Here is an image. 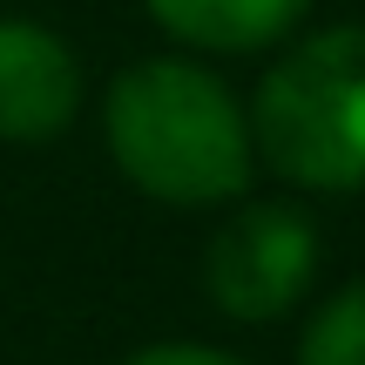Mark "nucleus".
Segmentation results:
<instances>
[{"label": "nucleus", "instance_id": "obj_1", "mask_svg": "<svg viewBox=\"0 0 365 365\" xmlns=\"http://www.w3.org/2000/svg\"><path fill=\"white\" fill-rule=\"evenodd\" d=\"M102 135L115 170L156 203H230L257 170L250 115L203 61L149 54L102 95Z\"/></svg>", "mask_w": 365, "mask_h": 365}, {"label": "nucleus", "instance_id": "obj_2", "mask_svg": "<svg viewBox=\"0 0 365 365\" xmlns=\"http://www.w3.org/2000/svg\"><path fill=\"white\" fill-rule=\"evenodd\" d=\"M250 149L298 190H365V27L304 34L250 95Z\"/></svg>", "mask_w": 365, "mask_h": 365}, {"label": "nucleus", "instance_id": "obj_3", "mask_svg": "<svg viewBox=\"0 0 365 365\" xmlns=\"http://www.w3.org/2000/svg\"><path fill=\"white\" fill-rule=\"evenodd\" d=\"M318 277V230L298 203H244L203 257L210 304L244 325H271L312 291Z\"/></svg>", "mask_w": 365, "mask_h": 365}, {"label": "nucleus", "instance_id": "obj_4", "mask_svg": "<svg viewBox=\"0 0 365 365\" xmlns=\"http://www.w3.org/2000/svg\"><path fill=\"white\" fill-rule=\"evenodd\" d=\"M81 108V61L54 27L0 14V143H54Z\"/></svg>", "mask_w": 365, "mask_h": 365}, {"label": "nucleus", "instance_id": "obj_5", "mask_svg": "<svg viewBox=\"0 0 365 365\" xmlns=\"http://www.w3.org/2000/svg\"><path fill=\"white\" fill-rule=\"evenodd\" d=\"M149 21L196 54H264L312 14V0H143Z\"/></svg>", "mask_w": 365, "mask_h": 365}, {"label": "nucleus", "instance_id": "obj_6", "mask_svg": "<svg viewBox=\"0 0 365 365\" xmlns=\"http://www.w3.org/2000/svg\"><path fill=\"white\" fill-rule=\"evenodd\" d=\"M298 365H365V277L318 304V318L304 325Z\"/></svg>", "mask_w": 365, "mask_h": 365}, {"label": "nucleus", "instance_id": "obj_7", "mask_svg": "<svg viewBox=\"0 0 365 365\" xmlns=\"http://www.w3.org/2000/svg\"><path fill=\"white\" fill-rule=\"evenodd\" d=\"M122 365H244L230 352H210V345H149V352L122 359Z\"/></svg>", "mask_w": 365, "mask_h": 365}]
</instances>
